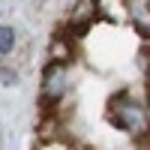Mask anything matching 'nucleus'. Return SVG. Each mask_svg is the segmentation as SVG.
<instances>
[{"mask_svg":"<svg viewBox=\"0 0 150 150\" xmlns=\"http://www.w3.org/2000/svg\"><path fill=\"white\" fill-rule=\"evenodd\" d=\"M108 123L117 126L120 132H129L138 138L141 132H147L150 120H147V108L135 99L129 90H117L108 99Z\"/></svg>","mask_w":150,"mask_h":150,"instance_id":"f257e3e1","label":"nucleus"},{"mask_svg":"<svg viewBox=\"0 0 150 150\" xmlns=\"http://www.w3.org/2000/svg\"><path fill=\"white\" fill-rule=\"evenodd\" d=\"M69 93V75H66V63H54L48 60V66L42 69V87H39V102L45 105V111L60 108V102Z\"/></svg>","mask_w":150,"mask_h":150,"instance_id":"f03ea898","label":"nucleus"},{"mask_svg":"<svg viewBox=\"0 0 150 150\" xmlns=\"http://www.w3.org/2000/svg\"><path fill=\"white\" fill-rule=\"evenodd\" d=\"M99 15V3L96 0H75L72 9H69V30L72 33H87V27H90V21Z\"/></svg>","mask_w":150,"mask_h":150,"instance_id":"7ed1b4c3","label":"nucleus"},{"mask_svg":"<svg viewBox=\"0 0 150 150\" xmlns=\"http://www.w3.org/2000/svg\"><path fill=\"white\" fill-rule=\"evenodd\" d=\"M126 15L138 36L150 39V0H126Z\"/></svg>","mask_w":150,"mask_h":150,"instance_id":"20e7f679","label":"nucleus"},{"mask_svg":"<svg viewBox=\"0 0 150 150\" xmlns=\"http://www.w3.org/2000/svg\"><path fill=\"white\" fill-rule=\"evenodd\" d=\"M72 39L75 36H54L51 39V48H48V60H54V63H66L72 57Z\"/></svg>","mask_w":150,"mask_h":150,"instance_id":"39448f33","label":"nucleus"},{"mask_svg":"<svg viewBox=\"0 0 150 150\" xmlns=\"http://www.w3.org/2000/svg\"><path fill=\"white\" fill-rule=\"evenodd\" d=\"M18 45V36H15V27L9 24H0V57H9Z\"/></svg>","mask_w":150,"mask_h":150,"instance_id":"423d86ee","label":"nucleus"},{"mask_svg":"<svg viewBox=\"0 0 150 150\" xmlns=\"http://www.w3.org/2000/svg\"><path fill=\"white\" fill-rule=\"evenodd\" d=\"M0 81H3L6 87L18 84V72H15V69H9V66H0Z\"/></svg>","mask_w":150,"mask_h":150,"instance_id":"0eeeda50","label":"nucleus"},{"mask_svg":"<svg viewBox=\"0 0 150 150\" xmlns=\"http://www.w3.org/2000/svg\"><path fill=\"white\" fill-rule=\"evenodd\" d=\"M144 81H147V96H150V66H147V75H144Z\"/></svg>","mask_w":150,"mask_h":150,"instance_id":"6e6552de","label":"nucleus"},{"mask_svg":"<svg viewBox=\"0 0 150 150\" xmlns=\"http://www.w3.org/2000/svg\"><path fill=\"white\" fill-rule=\"evenodd\" d=\"M147 120H150V105H147Z\"/></svg>","mask_w":150,"mask_h":150,"instance_id":"1a4fd4ad","label":"nucleus"},{"mask_svg":"<svg viewBox=\"0 0 150 150\" xmlns=\"http://www.w3.org/2000/svg\"><path fill=\"white\" fill-rule=\"evenodd\" d=\"M96 3H99V0H96Z\"/></svg>","mask_w":150,"mask_h":150,"instance_id":"9d476101","label":"nucleus"}]
</instances>
